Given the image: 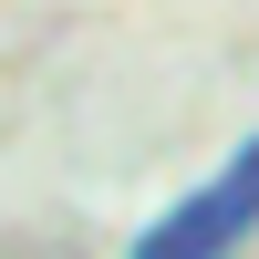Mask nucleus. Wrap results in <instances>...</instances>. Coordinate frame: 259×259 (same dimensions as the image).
<instances>
[{"label": "nucleus", "instance_id": "1", "mask_svg": "<svg viewBox=\"0 0 259 259\" xmlns=\"http://www.w3.org/2000/svg\"><path fill=\"white\" fill-rule=\"evenodd\" d=\"M249 228H259V135H239V156H228L207 187H187L124 259H228Z\"/></svg>", "mask_w": 259, "mask_h": 259}]
</instances>
